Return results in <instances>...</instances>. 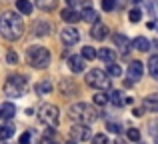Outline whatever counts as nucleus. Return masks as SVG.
<instances>
[{
	"mask_svg": "<svg viewBox=\"0 0 158 144\" xmlns=\"http://www.w3.org/2000/svg\"><path fill=\"white\" fill-rule=\"evenodd\" d=\"M24 32V24L16 12H6L0 16V34L6 40H18Z\"/></svg>",
	"mask_w": 158,
	"mask_h": 144,
	"instance_id": "obj_1",
	"label": "nucleus"
},
{
	"mask_svg": "<svg viewBox=\"0 0 158 144\" xmlns=\"http://www.w3.org/2000/svg\"><path fill=\"white\" fill-rule=\"evenodd\" d=\"M70 118L76 120V124H84L90 126L96 122L98 118V110L92 104H86V102H78V104L70 106Z\"/></svg>",
	"mask_w": 158,
	"mask_h": 144,
	"instance_id": "obj_2",
	"label": "nucleus"
},
{
	"mask_svg": "<svg viewBox=\"0 0 158 144\" xmlns=\"http://www.w3.org/2000/svg\"><path fill=\"white\" fill-rule=\"evenodd\" d=\"M26 60L32 68H46L50 64V52L44 46H28L26 48Z\"/></svg>",
	"mask_w": 158,
	"mask_h": 144,
	"instance_id": "obj_3",
	"label": "nucleus"
},
{
	"mask_svg": "<svg viewBox=\"0 0 158 144\" xmlns=\"http://www.w3.org/2000/svg\"><path fill=\"white\" fill-rule=\"evenodd\" d=\"M26 92V78L20 76V74H12L6 78L4 82V94L10 98H20Z\"/></svg>",
	"mask_w": 158,
	"mask_h": 144,
	"instance_id": "obj_4",
	"label": "nucleus"
},
{
	"mask_svg": "<svg viewBox=\"0 0 158 144\" xmlns=\"http://www.w3.org/2000/svg\"><path fill=\"white\" fill-rule=\"evenodd\" d=\"M86 82H88V86H92V88H96V90L110 88V78H108V74L104 70H98V68H92V70L86 74Z\"/></svg>",
	"mask_w": 158,
	"mask_h": 144,
	"instance_id": "obj_5",
	"label": "nucleus"
},
{
	"mask_svg": "<svg viewBox=\"0 0 158 144\" xmlns=\"http://www.w3.org/2000/svg\"><path fill=\"white\" fill-rule=\"evenodd\" d=\"M38 116H40V120L46 126H50V128H56L58 122H60V112H58V108L54 104H42L40 110H38Z\"/></svg>",
	"mask_w": 158,
	"mask_h": 144,
	"instance_id": "obj_6",
	"label": "nucleus"
},
{
	"mask_svg": "<svg viewBox=\"0 0 158 144\" xmlns=\"http://www.w3.org/2000/svg\"><path fill=\"white\" fill-rule=\"evenodd\" d=\"M70 138H72L74 142H86L92 138V132H90L88 126L84 124H74L72 128H70Z\"/></svg>",
	"mask_w": 158,
	"mask_h": 144,
	"instance_id": "obj_7",
	"label": "nucleus"
},
{
	"mask_svg": "<svg viewBox=\"0 0 158 144\" xmlns=\"http://www.w3.org/2000/svg\"><path fill=\"white\" fill-rule=\"evenodd\" d=\"M60 40L64 42V46H74V44L80 40V34H78L76 28L66 26V28H62V30H60Z\"/></svg>",
	"mask_w": 158,
	"mask_h": 144,
	"instance_id": "obj_8",
	"label": "nucleus"
},
{
	"mask_svg": "<svg viewBox=\"0 0 158 144\" xmlns=\"http://www.w3.org/2000/svg\"><path fill=\"white\" fill-rule=\"evenodd\" d=\"M142 76H144V64L140 60H132L128 64V78L130 80H142Z\"/></svg>",
	"mask_w": 158,
	"mask_h": 144,
	"instance_id": "obj_9",
	"label": "nucleus"
},
{
	"mask_svg": "<svg viewBox=\"0 0 158 144\" xmlns=\"http://www.w3.org/2000/svg\"><path fill=\"white\" fill-rule=\"evenodd\" d=\"M90 36H92L94 40H104L108 36V26L104 22H100V20H96V22L92 24V30H90Z\"/></svg>",
	"mask_w": 158,
	"mask_h": 144,
	"instance_id": "obj_10",
	"label": "nucleus"
},
{
	"mask_svg": "<svg viewBox=\"0 0 158 144\" xmlns=\"http://www.w3.org/2000/svg\"><path fill=\"white\" fill-rule=\"evenodd\" d=\"M60 92L64 94V96H74V94L78 92L76 82L70 80V78H62V80H60Z\"/></svg>",
	"mask_w": 158,
	"mask_h": 144,
	"instance_id": "obj_11",
	"label": "nucleus"
},
{
	"mask_svg": "<svg viewBox=\"0 0 158 144\" xmlns=\"http://www.w3.org/2000/svg\"><path fill=\"white\" fill-rule=\"evenodd\" d=\"M60 16H62V20H64V22H68V24H74V22H78V20H80V14H78L76 10H74V8H62L60 10Z\"/></svg>",
	"mask_w": 158,
	"mask_h": 144,
	"instance_id": "obj_12",
	"label": "nucleus"
},
{
	"mask_svg": "<svg viewBox=\"0 0 158 144\" xmlns=\"http://www.w3.org/2000/svg\"><path fill=\"white\" fill-rule=\"evenodd\" d=\"M142 108L148 112H158V94H148L142 102Z\"/></svg>",
	"mask_w": 158,
	"mask_h": 144,
	"instance_id": "obj_13",
	"label": "nucleus"
},
{
	"mask_svg": "<svg viewBox=\"0 0 158 144\" xmlns=\"http://www.w3.org/2000/svg\"><path fill=\"white\" fill-rule=\"evenodd\" d=\"M14 114H16V106L12 102H4L0 106V118L2 120H10V118H14Z\"/></svg>",
	"mask_w": 158,
	"mask_h": 144,
	"instance_id": "obj_14",
	"label": "nucleus"
},
{
	"mask_svg": "<svg viewBox=\"0 0 158 144\" xmlns=\"http://www.w3.org/2000/svg\"><path fill=\"white\" fill-rule=\"evenodd\" d=\"M112 40H114V44L120 48L122 54H126V52L130 50V40H128L124 34H114V36H112Z\"/></svg>",
	"mask_w": 158,
	"mask_h": 144,
	"instance_id": "obj_15",
	"label": "nucleus"
},
{
	"mask_svg": "<svg viewBox=\"0 0 158 144\" xmlns=\"http://www.w3.org/2000/svg\"><path fill=\"white\" fill-rule=\"evenodd\" d=\"M132 48L138 50V52H148L150 50V40L144 38V36H138V38L132 40Z\"/></svg>",
	"mask_w": 158,
	"mask_h": 144,
	"instance_id": "obj_16",
	"label": "nucleus"
},
{
	"mask_svg": "<svg viewBox=\"0 0 158 144\" xmlns=\"http://www.w3.org/2000/svg\"><path fill=\"white\" fill-rule=\"evenodd\" d=\"M68 66H70L72 72L80 74L82 70H84V58H82V56H70L68 58Z\"/></svg>",
	"mask_w": 158,
	"mask_h": 144,
	"instance_id": "obj_17",
	"label": "nucleus"
},
{
	"mask_svg": "<svg viewBox=\"0 0 158 144\" xmlns=\"http://www.w3.org/2000/svg\"><path fill=\"white\" fill-rule=\"evenodd\" d=\"M16 10L24 16H30L32 10H34V4H32L30 0H16Z\"/></svg>",
	"mask_w": 158,
	"mask_h": 144,
	"instance_id": "obj_18",
	"label": "nucleus"
},
{
	"mask_svg": "<svg viewBox=\"0 0 158 144\" xmlns=\"http://www.w3.org/2000/svg\"><path fill=\"white\" fill-rule=\"evenodd\" d=\"M80 18L84 20V22H88V24H94V22H96V20H98V12L94 10L92 6H86L84 10H82Z\"/></svg>",
	"mask_w": 158,
	"mask_h": 144,
	"instance_id": "obj_19",
	"label": "nucleus"
},
{
	"mask_svg": "<svg viewBox=\"0 0 158 144\" xmlns=\"http://www.w3.org/2000/svg\"><path fill=\"white\" fill-rule=\"evenodd\" d=\"M96 56H98L100 60H104L106 64H108V62H114V58H116V54H114V50H112V48H100Z\"/></svg>",
	"mask_w": 158,
	"mask_h": 144,
	"instance_id": "obj_20",
	"label": "nucleus"
},
{
	"mask_svg": "<svg viewBox=\"0 0 158 144\" xmlns=\"http://www.w3.org/2000/svg\"><path fill=\"white\" fill-rule=\"evenodd\" d=\"M108 96V102H112L114 106H122L124 104V96L120 90H110V94H106Z\"/></svg>",
	"mask_w": 158,
	"mask_h": 144,
	"instance_id": "obj_21",
	"label": "nucleus"
},
{
	"mask_svg": "<svg viewBox=\"0 0 158 144\" xmlns=\"http://www.w3.org/2000/svg\"><path fill=\"white\" fill-rule=\"evenodd\" d=\"M34 4L40 8V10H44V12H50L56 8V4H58V0H34Z\"/></svg>",
	"mask_w": 158,
	"mask_h": 144,
	"instance_id": "obj_22",
	"label": "nucleus"
},
{
	"mask_svg": "<svg viewBox=\"0 0 158 144\" xmlns=\"http://www.w3.org/2000/svg\"><path fill=\"white\" fill-rule=\"evenodd\" d=\"M48 32H50V24H48V22L38 20V22L34 24V34H36V36H46Z\"/></svg>",
	"mask_w": 158,
	"mask_h": 144,
	"instance_id": "obj_23",
	"label": "nucleus"
},
{
	"mask_svg": "<svg viewBox=\"0 0 158 144\" xmlns=\"http://www.w3.org/2000/svg\"><path fill=\"white\" fill-rule=\"evenodd\" d=\"M36 92H38V96L50 94V92H52V82H50V80H40L38 84H36Z\"/></svg>",
	"mask_w": 158,
	"mask_h": 144,
	"instance_id": "obj_24",
	"label": "nucleus"
},
{
	"mask_svg": "<svg viewBox=\"0 0 158 144\" xmlns=\"http://www.w3.org/2000/svg\"><path fill=\"white\" fill-rule=\"evenodd\" d=\"M14 136V126L12 124H0V140H8Z\"/></svg>",
	"mask_w": 158,
	"mask_h": 144,
	"instance_id": "obj_25",
	"label": "nucleus"
},
{
	"mask_svg": "<svg viewBox=\"0 0 158 144\" xmlns=\"http://www.w3.org/2000/svg\"><path fill=\"white\" fill-rule=\"evenodd\" d=\"M148 72H150L152 78L158 80V54L150 56V60H148Z\"/></svg>",
	"mask_w": 158,
	"mask_h": 144,
	"instance_id": "obj_26",
	"label": "nucleus"
},
{
	"mask_svg": "<svg viewBox=\"0 0 158 144\" xmlns=\"http://www.w3.org/2000/svg\"><path fill=\"white\" fill-rule=\"evenodd\" d=\"M82 58H84V60H94V58H96V50H94V48L92 46H84V48H82Z\"/></svg>",
	"mask_w": 158,
	"mask_h": 144,
	"instance_id": "obj_27",
	"label": "nucleus"
},
{
	"mask_svg": "<svg viewBox=\"0 0 158 144\" xmlns=\"http://www.w3.org/2000/svg\"><path fill=\"white\" fill-rule=\"evenodd\" d=\"M106 70H108V76H120V74H122V68H120L118 64H114V62H108Z\"/></svg>",
	"mask_w": 158,
	"mask_h": 144,
	"instance_id": "obj_28",
	"label": "nucleus"
},
{
	"mask_svg": "<svg viewBox=\"0 0 158 144\" xmlns=\"http://www.w3.org/2000/svg\"><path fill=\"white\" fill-rule=\"evenodd\" d=\"M126 136H128V140H132V142H140V132L136 128H128Z\"/></svg>",
	"mask_w": 158,
	"mask_h": 144,
	"instance_id": "obj_29",
	"label": "nucleus"
},
{
	"mask_svg": "<svg viewBox=\"0 0 158 144\" xmlns=\"http://www.w3.org/2000/svg\"><path fill=\"white\" fill-rule=\"evenodd\" d=\"M94 104H98V106H104V104H108V96H106V94H102V92L94 94Z\"/></svg>",
	"mask_w": 158,
	"mask_h": 144,
	"instance_id": "obj_30",
	"label": "nucleus"
},
{
	"mask_svg": "<svg viewBox=\"0 0 158 144\" xmlns=\"http://www.w3.org/2000/svg\"><path fill=\"white\" fill-rule=\"evenodd\" d=\"M148 4V10H150L152 16H158V0H146Z\"/></svg>",
	"mask_w": 158,
	"mask_h": 144,
	"instance_id": "obj_31",
	"label": "nucleus"
},
{
	"mask_svg": "<svg viewBox=\"0 0 158 144\" xmlns=\"http://www.w3.org/2000/svg\"><path fill=\"white\" fill-rule=\"evenodd\" d=\"M130 22H140V18H142V12L138 10V8H134V10H130Z\"/></svg>",
	"mask_w": 158,
	"mask_h": 144,
	"instance_id": "obj_32",
	"label": "nucleus"
},
{
	"mask_svg": "<svg viewBox=\"0 0 158 144\" xmlns=\"http://www.w3.org/2000/svg\"><path fill=\"white\" fill-rule=\"evenodd\" d=\"M114 8H116V0H102V10L110 12V10H114Z\"/></svg>",
	"mask_w": 158,
	"mask_h": 144,
	"instance_id": "obj_33",
	"label": "nucleus"
},
{
	"mask_svg": "<svg viewBox=\"0 0 158 144\" xmlns=\"http://www.w3.org/2000/svg\"><path fill=\"white\" fill-rule=\"evenodd\" d=\"M92 144H110L106 138V134H96V136H92Z\"/></svg>",
	"mask_w": 158,
	"mask_h": 144,
	"instance_id": "obj_34",
	"label": "nucleus"
},
{
	"mask_svg": "<svg viewBox=\"0 0 158 144\" xmlns=\"http://www.w3.org/2000/svg\"><path fill=\"white\" fill-rule=\"evenodd\" d=\"M106 128H108V132H112V134L120 132V124L118 122H106Z\"/></svg>",
	"mask_w": 158,
	"mask_h": 144,
	"instance_id": "obj_35",
	"label": "nucleus"
},
{
	"mask_svg": "<svg viewBox=\"0 0 158 144\" xmlns=\"http://www.w3.org/2000/svg\"><path fill=\"white\" fill-rule=\"evenodd\" d=\"M6 60H8V64H18V54H16L14 50H10L6 54Z\"/></svg>",
	"mask_w": 158,
	"mask_h": 144,
	"instance_id": "obj_36",
	"label": "nucleus"
},
{
	"mask_svg": "<svg viewBox=\"0 0 158 144\" xmlns=\"http://www.w3.org/2000/svg\"><path fill=\"white\" fill-rule=\"evenodd\" d=\"M30 140H32V134L30 132H24L22 136H20V144H30Z\"/></svg>",
	"mask_w": 158,
	"mask_h": 144,
	"instance_id": "obj_37",
	"label": "nucleus"
},
{
	"mask_svg": "<svg viewBox=\"0 0 158 144\" xmlns=\"http://www.w3.org/2000/svg\"><path fill=\"white\" fill-rule=\"evenodd\" d=\"M132 114H134V116H142V114H144V108H142V106H140V108H134V110H132Z\"/></svg>",
	"mask_w": 158,
	"mask_h": 144,
	"instance_id": "obj_38",
	"label": "nucleus"
},
{
	"mask_svg": "<svg viewBox=\"0 0 158 144\" xmlns=\"http://www.w3.org/2000/svg\"><path fill=\"white\" fill-rule=\"evenodd\" d=\"M66 144H76V142H74V140H68V142H66Z\"/></svg>",
	"mask_w": 158,
	"mask_h": 144,
	"instance_id": "obj_39",
	"label": "nucleus"
},
{
	"mask_svg": "<svg viewBox=\"0 0 158 144\" xmlns=\"http://www.w3.org/2000/svg\"><path fill=\"white\" fill-rule=\"evenodd\" d=\"M114 144H124V142H120V140H116V142H114Z\"/></svg>",
	"mask_w": 158,
	"mask_h": 144,
	"instance_id": "obj_40",
	"label": "nucleus"
},
{
	"mask_svg": "<svg viewBox=\"0 0 158 144\" xmlns=\"http://www.w3.org/2000/svg\"><path fill=\"white\" fill-rule=\"evenodd\" d=\"M48 144H54V142H48Z\"/></svg>",
	"mask_w": 158,
	"mask_h": 144,
	"instance_id": "obj_41",
	"label": "nucleus"
}]
</instances>
